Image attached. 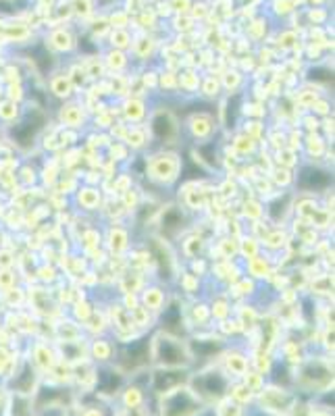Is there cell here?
I'll list each match as a JSON object with an SVG mask.
<instances>
[{
  "instance_id": "cell-13",
  "label": "cell",
  "mask_w": 335,
  "mask_h": 416,
  "mask_svg": "<svg viewBox=\"0 0 335 416\" xmlns=\"http://www.w3.org/2000/svg\"><path fill=\"white\" fill-rule=\"evenodd\" d=\"M121 385H123V377L113 366H102L96 370V391L98 393H105V395L117 393L121 389Z\"/></svg>"
},
{
  "instance_id": "cell-16",
  "label": "cell",
  "mask_w": 335,
  "mask_h": 416,
  "mask_svg": "<svg viewBox=\"0 0 335 416\" xmlns=\"http://www.w3.org/2000/svg\"><path fill=\"white\" fill-rule=\"evenodd\" d=\"M190 132L194 138H210L212 132H215V125H212V119L208 115H194L192 121H190Z\"/></svg>"
},
{
  "instance_id": "cell-29",
  "label": "cell",
  "mask_w": 335,
  "mask_h": 416,
  "mask_svg": "<svg viewBox=\"0 0 335 416\" xmlns=\"http://www.w3.org/2000/svg\"><path fill=\"white\" fill-rule=\"evenodd\" d=\"M200 250H202V239H200V237H192V239H188V242L183 244V254L190 256V258L198 256Z\"/></svg>"
},
{
  "instance_id": "cell-11",
  "label": "cell",
  "mask_w": 335,
  "mask_h": 416,
  "mask_svg": "<svg viewBox=\"0 0 335 416\" xmlns=\"http://www.w3.org/2000/svg\"><path fill=\"white\" fill-rule=\"evenodd\" d=\"M331 179H329V173L318 169V167H306L300 171L298 175V188L304 190V192H318V190H325L329 188Z\"/></svg>"
},
{
  "instance_id": "cell-19",
  "label": "cell",
  "mask_w": 335,
  "mask_h": 416,
  "mask_svg": "<svg viewBox=\"0 0 335 416\" xmlns=\"http://www.w3.org/2000/svg\"><path fill=\"white\" fill-rule=\"evenodd\" d=\"M61 121H63L67 127H80L82 121H84V111H82V107H78V105H67V107H63V111H61Z\"/></svg>"
},
{
  "instance_id": "cell-20",
  "label": "cell",
  "mask_w": 335,
  "mask_h": 416,
  "mask_svg": "<svg viewBox=\"0 0 335 416\" xmlns=\"http://www.w3.org/2000/svg\"><path fill=\"white\" fill-rule=\"evenodd\" d=\"M30 0H0V13L5 15H19L28 11Z\"/></svg>"
},
{
  "instance_id": "cell-33",
  "label": "cell",
  "mask_w": 335,
  "mask_h": 416,
  "mask_svg": "<svg viewBox=\"0 0 335 416\" xmlns=\"http://www.w3.org/2000/svg\"><path fill=\"white\" fill-rule=\"evenodd\" d=\"M221 416H242V408H239V404L237 401H229L223 410H221Z\"/></svg>"
},
{
  "instance_id": "cell-14",
  "label": "cell",
  "mask_w": 335,
  "mask_h": 416,
  "mask_svg": "<svg viewBox=\"0 0 335 416\" xmlns=\"http://www.w3.org/2000/svg\"><path fill=\"white\" fill-rule=\"evenodd\" d=\"M183 223H185V217L179 206L165 208V212L161 217V229L165 235H177L183 229Z\"/></svg>"
},
{
  "instance_id": "cell-32",
  "label": "cell",
  "mask_w": 335,
  "mask_h": 416,
  "mask_svg": "<svg viewBox=\"0 0 335 416\" xmlns=\"http://www.w3.org/2000/svg\"><path fill=\"white\" fill-rule=\"evenodd\" d=\"M46 352H48V345H36V362L42 364V366H51L53 362L46 360Z\"/></svg>"
},
{
  "instance_id": "cell-5",
  "label": "cell",
  "mask_w": 335,
  "mask_h": 416,
  "mask_svg": "<svg viewBox=\"0 0 335 416\" xmlns=\"http://www.w3.org/2000/svg\"><path fill=\"white\" fill-rule=\"evenodd\" d=\"M296 381L308 389H320V387H327L331 381H333V374H331V368L323 362H306L302 368H300V374L296 377Z\"/></svg>"
},
{
  "instance_id": "cell-3",
  "label": "cell",
  "mask_w": 335,
  "mask_h": 416,
  "mask_svg": "<svg viewBox=\"0 0 335 416\" xmlns=\"http://www.w3.org/2000/svg\"><path fill=\"white\" fill-rule=\"evenodd\" d=\"M190 381V389L196 393L198 399H221L227 395V389H229V379L223 370H217V368H208L200 374H196L194 379H188Z\"/></svg>"
},
{
  "instance_id": "cell-26",
  "label": "cell",
  "mask_w": 335,
  "mask_h": 416,
  "mask_svg": "<svg viewBox=\"0 0 335 416\" xmlns=\"http://www.w3.org/2000/svg\"><path fill=\"white\" fill-rule=\"evenodd\" d=\"M144 142H146V134H144V129H140V127H132L129 134H127V144H129L132 148H142Z\"/></svg>"
},
{
  "instance_id": "cell-1",
  "label": "cell",
  "mask_w": 335,
  "mask_h": 416,
  "mask_svg": "<svg viewBox=\"0 0 335 416\" xmlns=\"http://www.w3.org/2000/svg\"><path fill=\"white\" fill-rule=\"evenodd\" d=\"M154 358L161 366L167 368H185L192 362V356L185 350V345L179 339L163 333L154 339Z\"/></svg>"
},
{
  "instance_id": "cell-23",
  "label": "cell",
  "mask_w": 335,
  "mask_h": 416,
  "mask_svg": "<svg viewBox=\"0 0 335 416\" xmlns=\"http://www.w3.org/2000/svg\"><path fill=\"white\" fill-rule=\"evenodd\" d=\"M53 44H55V48H59V51H69L71 46H73V38H71V34L69 32H55L53 34Z\"/></svg>"
},
{
  "instance_id": "cell-2",
  "label": "cell",
  "mask_w": 335,
  "mask_h": 416,
  "mask_svg": "<svg viewBox=\"0 0 335 416\" xmlns=\"http://www.w3.org/2000/svg\"><path fill=\"white\" fill-rule=\"evenodd\" d=\"M202 401L188 387H177L163 395L161 416H196L202 408Z\"/></svg>"
},
{
  "instance_id": "cell-34",
  "label": "cell",
  "mask_w": 335,
  "mask_h": 416,
  "mask_svg": "<svg viewBox=\"0 0 335 416\" xmlns=\"http://www.w3.org/2000/svg\"><path fill=\"white\" fill-rule=\"evenodd\" d=\"M40 416H65L63 406H51V408H42Z\"/></svg>"
},
{
  "instance_id": "cell-31",
  "label": "cell",
  "mask_w": 335,
  "mask_h": 416,
  "mask_svg": "<svg viewBox=\"0 0 335 416\" xmlns=\"http://www.w3.org/2000/svg\"><path fill=\"white\" fill-rule=\"evenodd\" d=\"M235 148H237L242 154H248V152H252V148H254V142H252V138H237V142H235Z\"/></svg>"
},
{
  "instance_id": "cell-18",
  "label": "cell",
  "mask_w": 335,
  "mask_h": 416,
  "mask_svg": "<svg viewBox=\"0 0 335 416\" xmlns=\"http://www.w3.org/2000/svg\"><path fill=\"white\" fill-rule=\"evenodd\" d=\"M51 92L59 98H69L73 94V84L65 75H53L51 78Z\"/></svg>"
},
{
  "instance_id": "cell-7",
  "label": "cell",
  "mask_w": 335,
  "mask_h": 416,
  "mask_svg": "<svg viewBox=\"0 0 335 416\" xmlns=\"http://www.w3.org/2000/svg\"><path fill=\"white\" fill-rule=\"evenodd\" d=\"M148 360H150V339H146V337L127 343L119 354V362L125 368H132V370L144 366Z\"/></svg>"
},
{
  "instance_id": "cell-35",
  "label": "cell",
  "mask_w": 335,
  "mask_h": 416,
  "mask_svg": "<svg viewBox=\"0 0 335 416\" xmlns=\"http://www.w3.org/2000/svg\"><path fill=\"white\" fill-rule=\"evenodd\" d=\"M84 416H102L98 410H94V408H88L86 412H84Z\"/></svg>"
},
{
  "instance_id": "cell-8",
  "label": "cell",
  "mask_w": 335,
  "mask_h": 416,
  "mask_svg": "<svg viewBox=\"0 0 335 416\" xmlns=\"http://www.w3.org/2000/svg\"><path fill=\"white\" fill-rule=\"evenodd\" d=\"M150 132L154 134V138L161 144H175L177 136H179V125L175 121V117L167 111H161L152 117L150 121Z\"/></svg>"
},
{
  "instance_id": "cell-9",
  "label": "cell",
  "mask_w": 335,
  "mask_h": 416,
  "mask_svg": "<svg viewBox=\"0 0 335 416\" xmlns=\"http://www.w3.org/2000/svg\"><path fill=\"white\" fill-rule=\"evenodd\" d=\"M148 173L154 181H161V183L173 181L179 173V161L175 154H159V156L150 159Z\"/></svg>"
},
{
  "instance_id": "cell-30",
  "label": "cell",
  "mask_w": 335,
  "mask_h": 416,
  "mask_svg": "<svg viewBox=\"0 0 335 416\" xmlns=\"http://www.w3.org/2000/svg\"><path fill=\"white\" fill-rule=\"evenodd\" d=\"M125 404H127V408H138L140 404H142V391L140 389H127V393H125Z\"/></svg>"
},
{
  "instance_id": "cell-4",
  "label": "cell",
  "mask_w": 335,
  "mask_h": 416,
  "mask_svg": "<svg viewBox=\"0 0 335 416\" xmlns=\"http://www.w3.org/2000/svg\"><path fill=\"white\" fill-rule=\"evenodd\" d=\"M44 123H46V115H44L40 109H32V111L21 119V123L15 125L13 132H11L15 144L21 146V148H30V146L38 140V134L42 132Z\"/></svg>"
},
{
  "instance_id": "cell-6",
  "label": "cell",
  "mask_w": 335,
  "mask_h": 416,
  "mask_svg": "<svg viewBox=\"0 0 335 416\" xmlns=\"http://www.w3.org/2000/svg\"><path fill=\"white\" fill-rule=\"evenodd\" d=\"M190 374L185 368H159L152 372V391L154 393H169L177 387H181L183 383H188Z\"/></svg>"
},
{
  "instance_id": "cell-17",
  "label": "cell",
  "mask_w": 335,
  "mask_h": 416,
  "mask_svg": "<svg viewBox=\"0 0 335 416\" xmlns=\"http://www.w3.org/2000/svg\"><path fill=\"white\" fill-rule=\"evenodd\" d=\"M142 302H144V308L150 310V312H156L163 308L165 304V293L161 287H146L144 289V296H142Z\"/></svg>"
},
{
  "instance_id": "cell-25",
  "label": "cell",
  "mask_w": 335,
  "mask_h": 416,
  "mask_svg": "<svg viewBox=\"0 0 335 416\" xmlns=\"http://www.w3.org/2000/svg\"><path fill=\"white\" fill-rule=\"evenodd\" d=\"M19 115V105L17 102H5L0 105V119L3 121H13Z\"/></svg>"
},
{
  "instance_id": "cell-12",
  "label": "cell",
  "mask_w": 335,
  "mask_h": 416,
  "mask_svg": "<svg viewBox=\"0 0 335 416\" xmlns=\"http://www.w3.org/2000/svg\"><path fill=\"white\" fill-rule=\"evenodd\" d=\"M150 250H152V258H154V262H156V269H159L161 279H165V281L173 279V277H175V275H173V273H175V260H173L171 250H169L161 239H152Z\"/></svg>"
},
{
  "instance_id": "cell-27",
  "label": "cell",
  "mask_w": 335,
  "mask_h": 416,
  "mask_svg": "<svg viewBox=\"0 0 335 416\" xmlns=\"http://www.w3.org/2000/svg\"><path fill=\"white\" fill-rule=\"evenodd\" d=\"M92 354L96 356V360H109V358H111V345H109L105 339L94 341V345H92Z\"/></svg>"
},
{
  "instance_id": "cell-15",
  "label": "cell",
  "mask_w": 335,
  "mask_h": 416,
  "mask_svg": "<svg viewBox=\"0 0 335 416\" xmlns=\"http://www.w3.org/2000/svg\"><path fill=\"white\" fill-rule=\"evenodd\" d=\"M34 383H36V370L30 362H26L19 370V374H15L13 379V391L19 393V395H28L34 391Z\"/></svg>"
},
{
  "instance_id": "cell-10",
  "label": "cell",
  "mask_w": 335,
  "mask_h": 416,
  "mask_svg": "<svg viewBox=\"0 0 335 416\" xmlns=\"http://www.w3.org/2000/svg\"><path fill=\"white\" fill-rule=\"evenodd\" d=\"M260 401H262L264 410L277 412V414H285V412H289L293 408L296 397L283 387H266L260 393Z\"/></svg>"
},
{
  "instance_id": "cell-24",
  "label": "cell",
  "mask_w": 335,
  "mask_h": 416,
  "mask_svg": "<svg viewBox=\"0 0 335 416\" xmlns=\"http://www.w3.org/2000/svg\"><path fill=\"white\" fill-rule=\"evenodd\" d=\"M125 117L129 121H140L144 117V105L140 100H129L125 105Z\"/></svg>"
},
{
  "instance_id": "cell-21",
  "label": "cell",
  "mask_w": 335,
  "mask_h": 416,
  "mask_svg": "<svg viewBox=\"0 0 335 416\" xmlns=\"http://www.w3.org/2000/svg\"><path fill=\"white\" fill-rule=\"evenodd\" d=\"M109 242H111V248H113L115 252H123V250L127 248V231L121 229V227H113V229H111Z\"/></svg>"
},
{
  "instance_id": "cell-22",
  "label": "cell",
  "mask_w": 335,
  "mask_h": 416,
  "mask_svg": "<svg viewBox=\"0 0 335 416\" xmlns=\"http://www.w3.org/2000/svg\"><path fill=\"white\" fill-rule=\"evenodd\" d=\"M100 202V194L92 188H86V190H80V204H84L86 210H94Z\"/></svg>"
},
{
  "instance_id": "cell-28",
  "label": "cell",
  "mask_w": 335,
  "mask_h": 416,
  "mask_svg": "<svg viewBox=\"0 0 335 416\" xmlns=\"http://www.w3.org/2000/svg\"><path fill=\"white\" fill-rule=\"evenodd\" d=\"M250 269H252V277H266V260H262V258H258V256H254V258H250Z\"/></svg>"
},
{
  "instance_id": "cell-36",
  "label": "cell",
  "mask_w": 335,
  "mask_h": 416,
  "mask_svg": "<svg viewBox=\"0 0 335 416\" xmlns=\"http://www.w3.org/2000/svg\"><path fill=\"white\" fill-rule=\"evenodd\" d=\"M100 5H111V3H115V0H98Z\"/></svg>"
}]
</instances>
